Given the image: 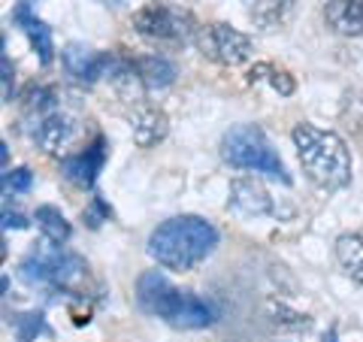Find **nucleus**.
Returning <instances> with one entry per match:
<instances>
[{"label": "nucleus", "instance_id": "obj_15", "mask_svg": "<svg viewBox=\"0 0 363 342\" xmlns=\"http://www.w3.org/2000/svg\"><path fill=\"white\" fill-rule=\"evenodd\" d=\"M294 0H245V16L260 31H272L288 18Z\"/></svg>", "mask_w": 363, "mask_h": 342}, {"label": "nucleus", "instance_id": "obj_21", "mask_svg": "<svg viewBox=\"0 0 363 342\" xmlns=\"http://www.w3.org/2000/svg\"><path fill=\"white\" fill-rule=\"evenodd\" d=\"M30 182H33V176H30L28 167L6 170V173H4V188H6V191H9V188H13V191H28Z\"/></svg>", "mask_w": 363, "mask_h": 342}, {"label": "nucleus", "instance_id": "obj_19", "mask_svg": "<svg viewBox=\"0 0 363 342\" xmlns=\"http://www.w3.org/2000/svg\"><path fill=\"white\" fill-rule=\"evenodd\" d=\"M269 321L276 324V327H294V330H300V327H309V318L300 315V312H291L288 306H281V303H269Z\"/></svg>", "mask_w": 363, "mask_h": 342}, {"label": "nucleus", "instance_id": "obj_11", "mask_svg": "<svg viewBox=\"0 0 363 342\" xmlns=\"http://www.w3.org/2000/svg\"><path fill=\"white\" fill-rule=\"evenodd\" d=\"M13 21L28 33V40H30V45H33V52L40 55V64H43V67H49L52 58H55V43H52V31H49V25L33 16V9H30L28 0H21V4L13 9Z\"/></svg>", "mask_w": 363, "mask_h": 342}, {"label": "nucleus", "instance_id": "obj_1", "mask_svg": "<svg viewBox=\"0 0 363 342\" xmlns=\"http://www.w3.org/2000/svg\"><path fill=\"white\" fill-rule=\"evenodd\" d=\"M218 246V231L200 215H176L157 224L149 236V255L164 270L188 272L203 264Z\"/></svg>", "mask_w": 363, "mask_h": 342}, {"label": "nucleus", "instance_id": "obj_4", "mask_svg": "<svg viewBox=\"0 0 363 342\" xmlns=\"http://www.w3.org/2000/svg\"><path fill=\"white\" fill-rule=\"evenodd\" d=\"M21 279L52 291L79 294L88 285V264L76 252H67L64 246H55L45 239L43 248H33L21 260Z\"/></svg>", "mask_w": 363, "mask_h": 342}, {"label": "nucleus", "instance_id": "obj_23", "mask_svg": "<svg viewBox=\"0 0 363 342\" xmlns=\"http://www.w3.org/2000/svg\"><path fill=\"white\" fill-rule=\"evenodd\" d=\"M4 100H6V104L13 100V67H9L6 55H4Z\"/></svg>", "mask_w": 363, "mask_h": 342}, {"label": "nucleus", "instance_id": "obj_22", "mask_svg": "<svg viewBox=\"0 0 363 342\" xmlns=\"http://www.w3.org/2000/svg\"><path fill=\"white\" fill-rule=\"evenodd\" d=\"M267 73H269V85L279 91V94H294V79L285 73V70H276V67H269L267 64Z\"/></svg>", "mask_w": 363, "mask_h": 342}, {"label": "nucleus", "instance_id": "obj_18", "mask_svg": "<svg viewBox=\"0 0 363 342\" xmlns=\"http://www.w3.org/2000/svg\"><path fill=\"white\" fill-rule=\"evenodd\" d=\"M33 221H37L43 236L49 239V243H55V246H64L67 239H70V233H73L70 221L64 219V212L58 206H40L37 215H33Z\"/></svg>", "mask_w": 363, "mask_h": 342}, {"label": "nucleus", "instance_id": "obj_7", "mask_svg": "<svg viewBox=\"0 0 363 342\" xmlns=\"http://www.w3.org/2000/svg\"><path fill=\"white\" fill-rule=\"evenodd\" d=\"M197 45H200V52L206 55L209 61L224 64V67L242 64V61L252 58V52H255L252 37L242 33V31H236V28H230V25H224V21H215V25L203 28L200 37H197Z\"/></svg>", "mask_w": 363, "mask_h": 342}, {"label": "nucleus", "instance_id": "obj_5", "mask_svg": "<svg viewBox=\"0 0 363 342\" xmlns=\"http://www.w3.org/2000/svg\"><path fill=\"white\" fill-rule=\"evenodd\" d=\"M133 31L140 37L164 45H191L200 37V21L191 9L169 4V0H152L133 13Z\"/></svg>", "mask_w": 363, "mask_h": 342}, {"label": "nucleus", "instance_id": "obj_13", "mask_svg": "<svg viewBox=\"0 0 363 342\" xmlns=\"http://www.w3.org/2000/svg\"><path fill=\"white\" fill-rule=\"evenodd\" d=\"M324 18L342 37H360L363 33V0H327Z\"/></svg>", "mask_w": 363, "mask_h": 342}, {"label": "nucleus", "instance_id": "obj_20", "mask_svg": "<svg viewBox=\"0 0 363 342\" xmlns=\"http://www.w3.org/2000/svg\"><path fill=\"white\" fill-rule=\"evenodd\" d=\"M16 327H18V342H30L33 333L45 330V321L40 312H28V315H16Z\"/></svg>", "mask_w": 363, "mask_h": 342}, {"label": "nucleus", "instance_id": "obj_9", "mask_svg": "<svg viewBox=\"0 0 363 342\" xmlns=\"http://www.w3.org/2000/svg\"><path fill=\"white\" fill-rule=\"evenodd\" d=\"M104 164H106V143L97 140L88 145L85 152H79V155H67L64 158V164H61V170H64V176L73 182V185H79V188H91L97 182V173L104 170Z\"/></svg>", "mask_w": 363, "mask_h": 342}, {"label": "nucleus", "instance_id": "obj_3", "mask_svg": "<svg viewBox=\"0 0 363 342\" xmlns=\"http://www.w3.org/2000/svg\"><path fill=\"white\" fill-rule=\"evenodd\" d=\"M294 145L303 164V173L324 191H336L351 179V152L345 140L333 131H321L315 124H297L294 128Z\"/></svg>", "mask_w": 363, "mask_h": 342}, {"label": "nucleus", "instance_id": "obj_14", "mask_svg": "<svg viewBox=\"0 0 363 342\" xmlns=\"http://www.w3.org/2000/svg\"><path fill=\"white\" fill-rule=\"evenodd\" d=\"M230 203H233V209H240L245 215H267V212H272V200H269L267 188L260 185V182H255V179H245V176L230 182Z\"/></svg>", "mask_w": 363, "mask_h": 342}, {"label": "nucleus", "instance_id": "obj_16", "mask_svg": "<svg viewBox=\"0 0 363 342\" xmlns=\"http://www.w3.org/2000/svg\"><path fill=\"white\" fill-rule=\"evenodd\" d=\"M336 260L351 279L363 285V236L360 233H342L336 239Z\"/></svg>", "mask_w": 363, "mask_h": 342}, {"label": "nucleus", "instance_id": "obj_17", "mask_svg": "<svg viewBox=\"0 0 363 342\" xmlns=\"http://www.w3.org/2000/svg\"><path fill=\"white\" fill-rule=\"evenodd\" d=\"M136 70H140L145 88H167V85H173V79H176V64L161 58V55H145V58H140L136 61Z\"/></svg>", "mask_w": 363, "mask_h": 342}, {"label": "nucleus", "instance_id": "obj_8", "mask_svg": "<svg viewBox=\"0 0 363 342\" xmlns=\"http://www.w3.org/2000/svg\"><path fill=\"white\" fill-rule=\"evenodd\" d=\"M76 133H79L76 118L67 116V112H61V109L33 118V131H30L33 143H37L45 155H64L76 143Z\"/></svg>", "mask_w": 363, "mask_h": 342}, {"label": "nucleus", "instance_id": "obj_24", "mask_svg": "<svg viewBox=\"0 0 363 342\" xmlns=\"http://www.w3.org/2000/svg\"><path fill=\"white\" fill-rule=\"evenodd\" d=\"M25 224H28V221L21 219L18 212H9V206L4 209V227H6V231H9V227H16V231H21V227H25Z\"/></svg>", "mask_w": 363, "mask_h": 342}, {"label": "nucleus", "instance_id": "obj_12", "mask_svg": "<svg viewBox=\"0 0 363 342\" xmlns=\"http://www.w3.org/2000/svg\"><path fill=\"white\" fill-rule=\"evenodd\" d=\"M130 131H133V140L136 145H143V149H149V145L155 143H161L167 131H169V121L167 116L157 106H145L140 104L133 109V116H130Z\"/></svg>", "mask_w": 363, "mask_h": 342}, {"label": "nucleus", "instance_id": "obj_6", "mask_svg": "<svg viewBox=\"0 0 363 342\" xmlns=\"http://www.w3.org/2000/svg\"><path fill=\"white\" fill-rule=\"evenodd\" d=\"M221 158L236 170H255L272 179L291 182L285 164L276 155V149L269 145L267 133L255 128V124H236L221 136Z\"/></svg>", "mask_w": 363, "mask_h": 342}, {"label": "nucleus", "instance_id": "obj_10", "mask_svg": "<svg viewBox=\"0 0 363 342\" xmlns=\"http://www.w3.org/2000/svg\"><path fill=\"white\" fill-rule=\"evenodd\" d=\"M64 67L67 73L79 82H97L100 76H106V67H109V55L106 52H94V49H85V45H67L64 49Z\"/></svg>", "mask_w": 363, "mask_h": 342}, {"label": "nucleus", "instance_id": "obj_2", "mask_svg": "<svg viewBox=\"0 0 363 342\" xmlns=\"http://www.w3.org/2000/svg\"><path fill=\"white\" fill-rule=\"evenodd\" d=\"M136 303H140L145 315L161 318V321L185 330H200L215 321V312L206 300H200L191 291L176 288L157 270H149L140 276V282H136Z\"/></svg>", "mask_w": 363, "mask_h": 342}]
</instances>
